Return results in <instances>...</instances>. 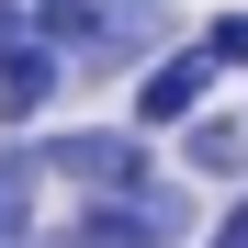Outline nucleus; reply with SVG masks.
<instances>
[{
    "instance_id": "1",
    "label": "nucleus",
    "mask_w": 248,
    "mask_h": 248,
    "mask_svg": "<svg viewBox=\"0 0 248 248\" xmlns=\"http://www.w3.org/2000/svg\"><path fill=\"white\" fill-rule=\"evenodd\" d=\"M203 237V181L158 170L147 192H79L34 248H192Z\"/></svg>"
},
{
    "instance_id": "2",
    "label": "nucleus",
    "mask_w": 248,
    "mask_h": 248,
    "mask_svg": "<svg viewBox=\"0 0 248 248\" xmlns=\"http://www.w3.org/2000/svg\"><path fill=\"white\" fill-rule=\"evenodd\" d=\"M46 181H68V192H147L158 181V136H136V124H57L46 136Z\"/></svg>"
},
{
    "instance_id": "3",
    "label": "nucleus",
    "mask_w": 248,
    "mask_h": 248,
    "mask_svg": "<svg viewBox=\"0 0 248 248\" xmlns=\"http://www.w3.org/2000/svg\"><path fill=\"white\" fill-rule=\"evenodd\" d=\"M215 57H203V34H181V46H158L136 79H124V124H136V136H181V124L215 102Z\"/></svg>"
},
{
    "instance_id": "4",
    "label": "nucleus",
    "mask_w": 248,
    "mask_h": 248,
    "mask_svg": "<svg viewBox=\"0 0 248 248\" xmlns=\"http://www.w3.org/2000/svg\"><path fill=\"white\" fill-rule=\"evenodd\" d=\"M181 0H102V23H91V46L68 57V79H136L158 46H181Z\"/></svg>"
},
{
    "instance_id": "5",
    "label": "nucleus",
    "mask_w": 248,
    "mask_h": 248,
    "mask_svg": "<svg viewBox=\"0 0 248 248\" xmlns=\"http://www.w3.org/2000/svg\"><path fill=\"white\" fill-rule=\"evenodd\" d=\"M79 91L68 79V46H46V34H23L12 57H0V136H34V124H46L57 102Z\"/></svg>"
},
{
    "instance_id": "6",
    "label": "nucleus",
    "mask_w": 248,
    "mask_h": 248,
    "mask_svg": "<svg viewBox=\"0 0 248 248\" xmlns=\"http://www.w3.org/2000/svg\"><path fill=\"white\" fill-rule=\"evenodd\" d=\"M170 158H181V181H203V192H237V181H248V113H215V102H203L181 136H170Z\"/></svg>"
},
{
    "instance_id": "7",
    "label": "nucleus",
    "mask_w": 248,
    "mask_h": 248,
    "mask_svg": "<svg viewBox=\"0 0 248 248\" xmlns=\"http://www.w3.org/2000/svg\"><path fill=\"white\" fill-rule=\"evenodd\" d=\"M34 192H46V136L0 147V203H12V215H34Z\"/></svg>"
},
{
    "instance_id": "8",
    "label": "nucleus",
    "mask_w": 248,
    "mask_h": 248,
    "mask_svg": "<svg viewBox=\"0 0 248 248\" xmlns=\"http://www.w3.org/2000/svg\"><path fill=\"white\" fill-rule=\"evenodd\" d=\"M192 34H203V57H215V68H248V0L215 12V23H192Z\"/></svg>"
},
{
    "instance_id": "9",
    "label": "nucleus",
    "mask_w": 248,
    "mask_h": 248,
    "mask_svg": "<svg viewBox=\"0 0 248 248\" xmlns=\"http://www.w3.org/2000/svg\"><path fill=\"white\" fill-rule=\"evenodd\" d=\"M23 34H34V12H23V0H0V57H12Z\"/></svg>"
},
{
    "instance_id": "10",
    "label": "nucleus",
    "mask_w": 248,
    "mask_h": 248,
    "mask_svg": "<svg viewBox=\"0 0 248 248\" xmlns=\"http://www.w3.org/2000/svg\"><path fill=\"white\" fill-rule=\"evenodd\" d=\"M34 237H46V226H34V215H12V203H0V248H34Z\"/></svg>"
},
{
    "instance_id": "11",
    "label": "nucleus",
    "mask_w": 248,
    "mask_h": 248,
    "mask_svg": "<svg viewBox=\"0 0 248 248\" xmlns=\"http://www.w3.org/2000/svg\"><path fill=\"white\" fill-rule=\"evenodd\" d=\"M226 215H237V226H248V181H237V203H226Z\"/></svg>"
},
{
    "instance_id": "12",
    "label": "nucleus",
    "mask_w": 248,
    "mask_h": 248,
    "mask_svg": "<svg viewBox=\"0 0 248 248\" xmlns=\"http://www.w3.org/2000/svg\"><path fill=\"white\" fill-rule=\"evenodd\" d=\"M23 12H57V0H23Z\"/></svg>"
}]
</instances>
